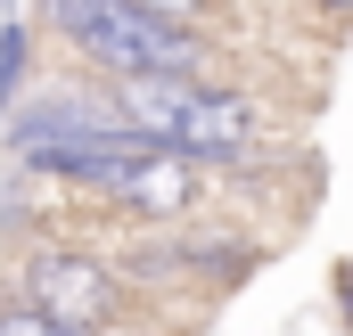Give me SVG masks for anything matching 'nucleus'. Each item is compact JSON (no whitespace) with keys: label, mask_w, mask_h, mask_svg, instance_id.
Masks as SVG:
<instances>
[{"label":"nucleus","mask_w":353,"mask_h":336,"mask_svg":"<svg viewBox=\"0 0 353 336\" xmlns=\"http://www.w3.org/2000/svg\"><path fill=\"white\" fill-rule=\"evenodd\" d=\"M115 115L173 156H239L255 140V107L239 90H214L205 74H107Z\"/></svg>","instance_id":"1"},{"label":"nucleus","mask_w":353,"mask_h":336,"mask_svg":"<svg viewBox=\"0 0 353 336\" xmlns=\"http://www.w3.org/2000/svg\"><path fill=\"white\" fill-rule=\"evenodd\" d=\"M41 17L107 74H205L197 25L157 17L140 0H41Z\"/></svg>","instance_id":"2"},{"label":"nucleus","mask_w":353,"mask_h":336,"mask_svg":"<svg viewBox=\"0 0 353 336\" xmlns=\"http://www.w3.org/2000/svg\"><path fill=\"white\" fill-rule=\"evenodd\" d=\"M25 304L50 312V320H66V328H83V336H99L115 320L123 287H115V271H107L99 254L50 246V254H33V271H25Z\"/></svg>","instance_id":"3"},{"label":"nucleus","mask_w":353,"mask_h":336,"mask_svg":"<svg viewBox=\"0 0 353 336\" xmlns=\"http://www.w3.org/2000/svg\"><path fill=\"white\" fill-rule=\"evenodd\" d=\"M107 197H115V205H132V213H189V205H197V156L140 148L132 165L107 180Z\"/></svg>","instance_id":"4"},{"label":"nucleus","mask_w":353,"mask_h":336,"mask_svg":"<svg viewBox=\"0 0 353 336\" xmlns=\"http://www.w3.org/2000/svg\"><path fill=\"white\" fill-rule=\"evenodd\" d=\"M25 66H33V33H25V17L8 8V17H0V115L17 107V90H25Z\"/></svg>","instance_id":"5"},{"label":"nucleus","mask_w":353,"mask_h":336,"mask_svg":"<svg viewBox=\"0 0 353 336\" xmlns=\"http://www.w3.org/2000/svg\"><path fill=\"white\" fill-rule=\"evenodd\" d=\"M0 336H83V328H66V320H50V312L17 304V312H0Z\"/></svg>","instance_id":"6"},{"label":"nucleus","mask_w":353,"mask_h":336,"mask_svg":"<svg viewBox=\"0 0 353 336\" xmlns=\"http://www.w3.org/2000/svg\"><path fill=\"white\" fill-rule=\"evenodd\" d=\"M140 8H157V17H181V25H197V17H214L222 0H140Z\"/></svg>","instance_id":"7"},{"label":"nucleus","mask_w":353,"mask_h":336,"mask_svg":"<svg viewBox=\"0 0 353 336\" xmlns=\"http://www.w3.org/2000/svg\"><path fill=\"white\" fill-rule=\"evenodd\" d=\"M337 295H345V320H353V262H345V279H337Z\"/></svg>","instance_id":"8"},{"label":"nucleus","mask_w":353,"mask_h":336,"mask_svg":"<svg viewBox=\"0 0 353 336\" xmlns=\"http://www.w3.org/2000/svg\"><path fill=\"white\" fill-rule=\"evenodd\" d=\"M321 8H353V0H321Z\"/></svg>","instance_id":"9"}]
</instances>
